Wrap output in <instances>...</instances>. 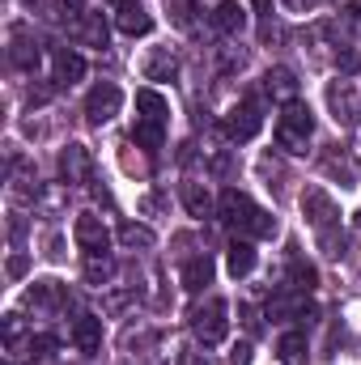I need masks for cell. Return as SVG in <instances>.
Instances as JSON below:
<instances>
[{
  "mask_svg": "<svg viewBox=\"0 0 361 365\" xmlns=\"http://www.w3.org/2000/svg\"><path fill=\"white\" fill-rule=\"evenodd\" d=\"M217 217L225 221V230H238V238H272L276 234V217L268 208H260L247 191H221L217 200Z\"/></svg>",
  "mask_w": 361,
  "mask_h": 365,
  "instance_id": "cell-1",
  "label": "cell"
},
{
  "mask_svg": "<svg viewBox=\"0 0 361 365\" xmlns=\"http://www.w3.org/2000/svg\"><path fill=\"white\" fill-rule=\"evenodd\" d=\"M310 132H315V110H310L302 98L285 102V110H280V119H276V145H280L285 153H306Z\"/></svg>",
  "mask_w": 361,
  "mask_h": 365,
  "instance_id": "cell-2",
  "label": "cell"
},
{
  "mask_svg": "<svg viewBox=\"0 0 361 365\" xmlns=\"http://www.w3.org/2000/svg\"><path fill=\"white\" fill-rule=\"evenodd\" d=\"M191 331L200 344H221L230 336V306L221 297H208L204 306L191 310Z\"/></svg>",
  "mask_w": 361,
  "mask_h": 365,
  "instance_id": "cell-3",
  "label": "cell"
},
{
  "mask_svg": "<svg viewBox=\"0 0 361 365\" xmlns=\"http://www.w3.org/2000/svg\"><path fill=\"white\" fill-rule=\"evenodd\" d=\"M119 106H123V90H119L115 81H102V86H93L90 98H86V119H90L93 128H102V123H111V119L119 115Z\"/></svg>",
  "mask_w": 361,
  "mask_h": 365,
  "instance_id": "cell-4",
  "label": "cell"
},
{
  "mask_svg": "<svg viewBox=\"0 0 361 365\" xmlns=\"http://www.w3.org/2000/svg\"><path fill=\"white\" fill-rule=\"evenodd\" d=\"M302 212H306V221L315 225V234L340 225V208H336V200H332L323 187H306V191H302Z\"/></svg>",
  "mask_w": 361,
  "mask_h": 365,
  "instance_id": "cell-5",
  "label": "cell"
},
{
  "mask_svg": "<svg viewBox=\"0 0 361 365\" xmlns=\"http://www.w3.org/2000/svg\"><path fill=\"white\" fill-rule=\"evenodd\" d=\"M260 128H264V115H260V102H255V98H251V102H243V106H234V110L225 115V136H230L234 145L255 140V136H260Z\"/></svg>",
  "mask_w": 361,
  "mask_h": 365,
  "instance_id": "cell-6",
  "label": "cell"
},
{
  "mask_svg": "<svg viewBox=\"0 0 361 365\" xmlns=\"http://www.w3.org/2000/svg\"><path fill=\"white\" fill-rule=\"evenodd\" d=\"M90 170H93V158L86 145H64V153H60V175L64 182H90Z\"/></svg>",
  "mask_w": 361,
  "mask_h": 365,
  "instance_id": "cell-7",
  "label": "cell"
},
{
  "mask_svg": "<svg viewBox=\"0 0 361 365\" xmlns=\"http://www.w3.org/2000/svg\"><path fill=\"white\" fill-rule=\"evenodd\" d=\"M247 9L238 4V0H221L217 9H213V26H217V34H225V38H238L243 30H247Z\"/></svg>",
  "mask_w": 361,
  "mask_h": 365,
  "instance_id": "cell-8",
  "label": "cell"
},
{
  "mask_svg": "<svg viewBox=\"0 0 361 365\" xmlns=\"http://www.w3.org/2000/svg\"><path fill=\"white\" fill-rule=\"evenodd\" d=\"M327 106H332V119L336 123H353L357 119V90L349 81H332L327 86Z\"/></svg>",
  "mask_w": 361,
  "mask_h": 365,
  "instance_id": "cell-9",
  "label": "cell"
},
{
  "mask_svg": "<svg viewBox=\"0 0 361 365\" xmlns=\"http://www.w3.org/2000/svg\"><path fill=\"white\" fill-rule=\"evenodd\" d=\"M73 238H77V247H86V251H106V225H102V217H93V212H81L77 217V225H73Z\"/></svg>",
  "mask_w": 361,
  "mask_h": 365,
  "instance_id": "cell-10",
  "label": "cell"
},
{
  "mask_svg": "<svg viewBox=\"0 0 361 365\" xmlns=\"http://www.w3.org/2000/svg\"><path fill=\"white\" fill-rule=\"evenodd\" d=\"M73 344H77L86 357H93V353L102 349V319H98V314H81V319L73 323Z\"/></svg>",
  "mask_w": 361,
  "mask_h": 365,
  "instance_id": "cell-11",
  "label": "cell"
},
{
  "mask_svg": "<svg viewBox=\"0 0 361 365\" xmlns=\"http://www.w3.org/2000/svg\"><path fill=\"white\" fill-rule=\"evenodd\" d=\"M225 272L234 276V280H243V276L255 272V247H251V238L230 242V251H225Z\"/></svg>",
  "mask_w": 361,
  "mask_h": 365,
  "instance_id": "cell-12",
  "label": "cell"
},
{
  "mask_svg": "<svg viewBox=\"0 0 361 365\" xmlns=\"http://www.w3.org/2000/svg\"><path fill=\"white\" fill-rule=\"evenodd\" d=\"M136 119H145V123H162L166 128V115H171V102L162 98L158 90H136Z\"/></svg>",
  "mask_w": 361,
  "mask_h": 365,
  "instance_id": "cell-13",
  "label": "cell"
},
{
  "mask_svg": "<svg viewBox=\"0 0 361 365\" xmlns=\"http://www.w3.org/2000/svg\"><path fill=\"white\" fill-rule=\"evenodd\" d=\"M264 90L272 98H280V102H293L298 98V77H293V68H285V64H276L264 73Z\"/></svg>",
  "mask_w": 361,
  "mask_h": 365,
  "instance_id": "cell-14",
  "label": "cell"
},
{
  "mask_svg": "<svg viewBox=\"0 0 361 365\" xmlns=\"http://www.w3.org/2000/svg\"><path fill=\"white\" fill-rule=\"evenodd\" d=\"M213 272H217V268H213L208 255L187 259V264H183V289H187V293H200L204 284H213Z\"/></svg>",
  "mask_w": 361,
  "mask_h": 365,
  "instance_id": "cell-15",
  "label": "cell"
},
{
  "mask_svg": "<svg viewBox=\"0 0 361 365\" xmlns=\"http://www.w3.org/2000/svg\"><path fill=\"white\" fill-rule=\"evenodd\" d=\"M119 30H123L128 38H141V34L153 30V17H149L141 4H119Z\"/></svg>",
  "mask_w": 361,
  "mask_h": 365,
  "instance_id": "cell-16",
  "label": "cell"
},
{
  "mask_svg": "<svg viewBox=\"0 0 361 365\" xmlns=\"http://www.w3.org/2000/svg\"><path fill=\"white\" fill-rule=\"evenodd\" d=\"M86 77V60L77 56V51H56V86H77Z\"/></svg>",
  "mask_w": 361,
  "mask_h": 365,
  "instance_id": "cell-17",
  "label": "cell"
},
{
  "mask_svg": "<svg viewBox=\"0 0 361 365\" xmlns=\"http://www.w3.org/2000/svg\"><path fill=\"white\" fill-rule=\"evenodd\" d=\"M111 276H115V259L106 251H86V284L102 289V284H111Z\"/></svg>",
  "mask_w": 361,
  "mask_h": 365,
  "instance_id": "cell-18",
  "label": "cell"
},
{
  "mask_svg": "<svg viewBox=\"0 0 361 365\" xmlns=\"http://www.w3.org/2000/svg\"><path fill=\"white\" fill-rule=\"evenodd\" d=\"M276 353H280V361H285V365H306L310 344H306V336H302V331H285V336L276 340Z\"/></svg>",
  "mask_w": 361,
  "mask_h": 365,
  "instance_id": "cell-19",
  "label": "cell"
},
{
  "mask_svg": "<svg viewBox=\"0 0 361 365\" xmlns=\"http://www.w3.org/2000/svg\"><path fill=\"white\" fill-rule=\"evenodd\" d=\"M175 73H179V60H175L171 47H158V51L145 60V77H149V81H171Z\"/></svg>",
  "mask_w": 361,
  "mask_h": 365,
  "instance_id": "cell-20",
  "label": "cell"
},
{
  "mask_svg": "<svg viewBox=\"0 0 361 365\" xmlns=\"http://www.w3.org/2000/svg\"><path fill=\"white\" fill-rule=\"evenodd\" d=\"M119 242H123L128 251H153V242H158V234H153L149 225H136V221H123V225H119Z\"/></svg>",
  "mask_w": 361,
  "mask_h": 365,
  "instance_id": "cell-21",
  "label": "cell"
},
{
  "mask_svg": "<svg viewBox=\"0 0 361 365\" xmlns=\"http://www.w3.org/2000/svg\"><path fill=\"white\" fill-rule=\"evenodd\" d=\"M183 204H187V212H191V217H200V221H204V217H213V195H208L200 182H183Z\"/></svg>",
  "mask_w": 361,
  "mask_h": 365,
  "instance_id": "cell-22",
  "label": "cell"
},
{
  "mask_svg": "<svg viewBox=\"0 0 361 365\" xmlns=\"http://www.w3.org/2000/svg\"><path fill=\"white\" fill-rule=\"evenodd\" d=\"M77 38L90 43V47H106V21H102V13H86L77 21Z\"/></svg>",
  "mask_w": 361,
  "mask_h": 365,
  "instance_id": "cell-23",
  "label": "cell"
},
{
  "mask_svg": "<svg viewBox=\"0 0 361 365\" xmlns=\"http://www.w3.org/2000/svg\"><path fill=\"white\" fill-rule=\"evenodd\" d=\"M132 140H136L141 149H162V140H166V128H162V123H145V119H136V128H132Z\"/></svg>",
  "mask_w": 361,
  "mask_h": 365,
  "instance_id": "cell-24",
  "label": "cell"
},
{
  "mask_svg": "<svg viewBox=\"0 0 361 365\" xmlns=\"http://www.w3.org/2000/svg\"><path fill=\"white\" fill-rule=\"evenodd\" d=\"M26 302H34V306H60V302H64V289H60L56 280H39V284L26 293Z\"/></svg>",
  "mask_w": 361,
  "mask_h": 365,
  "instance_id": "cell-25",
  "label": "cell"
},
{
  "mask_svg": "<svg viewBox=\"0 0 361 365\" xmlns=\"http://www.w3.org/2000/svg\"><path fill=\"white\" fill-rule=\"evenodd\" d=\"M289 284H293L298 293H310V289L319 284V272H315V264H302V259H293V264H289Z\"/></svg>",
  "mask_w": 361,
  "mask_h": 365,
  "instance_id": "cell-26",
  "label": "cell"
},
{
  "mask_svg": "<svg viewBox=\"0 0 361 365\" xmlns=\"http://www.w3.org/2000/svg\"><path fill=\"white\" fill-rule=\"evenodd\" d=\"M319 247H323V255H332V259H340L345 255V234L332 225V230H319Z\"/></svg>",
  "mask_w": 361,
  "mask_h": 365,
  "instance_id": "cell-27",
  "label": "cell"
},
{
  "mask_svg": "<svg viewBox=\"0 0 361 365\" xmlns=\"http://www.w3.org/2000/svg\"><path fill=\"white\" fill-rule=\"evenodd\" d=\"M13 64H17V68H34V64H39V43L17 38V47H13Z\"/></svg>",
  "mask_w": 361,
  "mask_h": 365,
  "instance_id": "cell-28",
  "label": "cell"
},
{
  "mask_svg": "<svg viewBox=\"0 0 361 365\" xmlns=\"http://www.w3.org/2000/svg\"><path fill=\"white\" fill-rule=\"evenodd\" d=\"M17 336H21V319H17V314H9V319H4V340H9V344H17Z\"/></svg>",
  "mask_w": 361,
  "mask_h": 365,
  "instance_id": "cell-29",
  "label": "cell"
},
{
  "mask_svg": "<svg viewBox=\"0 0 361 365\" xmlns=\"http://www.w3.org/2000/svg\"><path fill=\"white\" fill-rule=\"evenodd\" d=\"M230 365H251V344H238V349L230 353Z\"/></svg>",
  "mask_w": 361,
  "mask_h": 365,
  "instance_id": "cell-30",
  "label": "cell"
},
{
  "mask_svg": "<svg viewBox=\"0 0 361 365\" xmlns=\"http://www.w3.org/2000/svg\"><path fill=\"white\" fill-rule=\"evenodd\" d=\"M60 9H64V17H73V21L86 17V13H81V0H60Z\"/></svg>",
  "mask_w": 361,
  "mask_h": 365,
  "instance_id": "cell-31",
  "label": "cell"
},
{
  "mask_svg": "<svg viewBox=\"0 0 361 365\" xmlns=\"http://www.w3.org/2000/svg\"><path fill=\"white\" fill-rule=\"evenodd\" d=\"M336 64H340V73H353V68L361 64V56H357V51H345V56H340Z\"/></svg>",
  "mask_w": 361,
  "mask_h": 365,
  "instance_id": "cell-32",
  "label": "cell"
},
{
  "mask_svg": "<svg viewBox=\"0 0 361 365\" xmlns=\"http://www.w3.org/2000/svg\"><path fill=\"white\" fill-rule=\"evenodd\" d=\"M26 268H30L26 255H13V259H9V276H26Z\"/></svg>",
  "mask_w": 361,
  "mask_h": 365,
  "instance_id": "cell-33",
  "label": "cell"
},
{
  "mask_svg": "<svg viewBox=\"0 0 361 365\" xmlns=\"http://www.w3.org/2000/svg\"><path fill=\"white\" fill-rule=\"evenodd\" d=\"M132 302V293H115V297H106V310H123Z\"/></svg>",
  "mask_w": 361,
  "mask_h": 365,
  "instance_id": "cell-34",
  "label": "cell"
},
{
  "mask_svg": "<svg viewBox=\"0 0 361 365\" xmlns=\"http://www.w3.org/2000/svg\"><path fill=\"white\" fill-rule=\"evenodd\" d=\"M285 4H289L293 13H310V9H315V0H285Z\"/></svg>",
  "mask_w": 361,
  "mask_h": 365,
  "instance_id": "cell-35",
  "label": "cell"
},
{
  "mask_svg": "<svg viewBox=\"0 0 361 365\" xmlns=\"http://www.w3.org/2000/svg\"><path fill=\"white\" fill-rule=\"evenodd\" d=\"M243 319H247V327H251V331H260V319H255V310H251V306L243 310Z\"/></svg>",
  "mask_w": 361,
  "mask_h": 365,
  "instance_id": "cell-36",
  "label": "cell"
},
{
  "mask_svg": "<svg viewBox=\"0 0 361 365\" xmlns=\"http://www.w3.org/2000/svg\"><path fill=\"white\" fill-rule=\"evenodd\" d=\"M251 4H255L260 13H268V9H272V0H251Z\"/></svg>",
  "mask_w": 361,
  "mask_h": 365,
  "instance_id": "cell-37",
  "label": "cell"
},
{
  "mask_svg": "<svg viewBox=\"0 0 361 365\" xmlns=\"http://www.w3.org/2000/svg\"><path fill=\"white\" fill-rule=\"evenodd\" d=\"M357 225H361V212H357Z\"/></svg>",
  "mask_w": 361,
  "mask_h": 365,
  "instance_id": "cell-38",
  "label": "cell"
},
{
  "mask_svg": "<svg viewBox=\"0 0 361 365\" xmlns=\"http://www.w3.org/2000/svg\"><path fill=\"white\" fill-rule=\"evenodd\" d=\"M119 4H128V0H119Z\"/></svg>",
  "mask_w": 361,
  "mask_h": 365,
  "instance_id": "cell-39",
  "label": "cell"
}]
</instances>
